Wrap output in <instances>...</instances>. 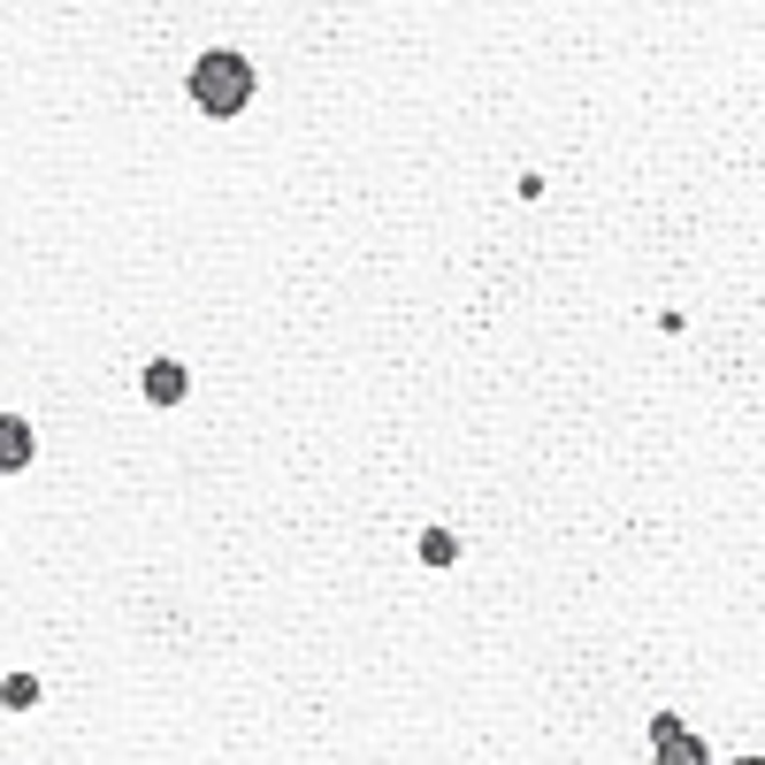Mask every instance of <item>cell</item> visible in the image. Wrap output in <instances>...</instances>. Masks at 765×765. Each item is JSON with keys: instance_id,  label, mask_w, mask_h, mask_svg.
Instances as JSON below:
<instances>
[{"instance_id": "6da1fadb", "label": "cell", "mask_w": 765, "mask_h": 765, "mask_svg": "<svg viewBox=\"0 0 765 765\" xmlns=\"http://www.w3.org/2000/svg\"><path fill=\"white\" fill-rule=\"evenodd\" d=\"M184 92H192V108H199V115L230 123V115H245V108H252V92H261V70H252V54H245V47H207V54L192 62Z\"/></svg>"}, {"instance_id": "8992f818", "label": "cell", "mask_w": 765, "mask_h": 765, "mask_svg": "<svg viewBox=\"0 0 765 765\" xmlns=\"http://www.w3.org/2000/svg\"><path fill=\"white\" fill-rule=\"evenodd\" d=\"M459 559V536H444V529H421V567H452Z\"/></svg>"}, {"instance_id": "277c9868", "label": "cell", "mask_w": 765, "mask_h": 765, "mask_svg": "<svg viewBox=\"0 0 765 765\" xmlns=\"http://www.w3.org/2000/svg\"><path fill=\"white\" fill-rule=\"evenodd\" d=\"M184 391H192V375H184L176 360H153V368H146V398H153V406H176Z\"/></svg>"}, {"instance_id": "52a82bcc", "label": "cell", "mask_w": 765, "mask_h": 765, "mask_svg": "<svg viewBox=\"0 0 765 765\" xmlns=\"http://www.w3.org/2000/svg\"><path fill=\"white\" fill-rule=\"evenodd\" d=\"M735 765H765V757H735Z\"/></svg>"}, {"instance_id": "3957f363", "label": "cell", "mask_w": 765, "mask_h": 765, "mask_svg": "<svg viewBox=\"0 0 765 765\" xmlns=\"http://www.w3.org/2000/svg\"><path fill=\"white\" fill-rule=\"evenodd\" d=\"M24 467H32V421L0 414V474H24Z\"/></svg>"}, {"instance_id": "7a4b0ae2", "label": "cell", "mask_w": 765, "mask_h": 765, "mask_svg": "<svg viewBox=\"0 0 765 765\" xmlns=\"http://www.w3.org/2000/svg\"><path fill=\"white\" fill-rule=\"evenodd\" d=\"M651 757H658V765H712V757H704V742H696L674 712H658V719H651Z\"/></svg>"}, {"instance_id": "5b68a950", "label": "cell", "mask_w": 765, "mask_h": 765, "mask_svg": "<svg viewBox=\"0 0 765 765\" xmlns=\"http://www.w3.org/2000/svg\"><path fill=\"white\" fill-rule=\"evenodd\" d=\"M0 704H9V712H32V704H39V674H9V681H0Z\"/></svg>"}]
</instances>
